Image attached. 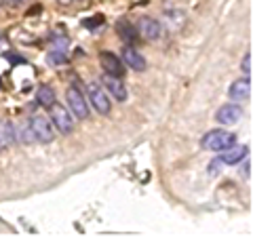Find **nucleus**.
Here are the masks:
<instances>
[{
	"mask_svg": "<svg viewBox=\"0 0 253 238\" xmlns=\"http://www.w3.org/2000/svg\"><path fill=\"white\" fill-rule=\"evenodd\" d=\"M137 32H139V38H144L148 42H154L163 36V23L154 17H141L137 23Z\"/></svg>",
	"mask_w": 253,
	"mask_h": 238,
	"instance_id": "obj_7",
	"label": "nucleus"
},
{
	"mask_svg": "<svg viewBox=\"0 0 253 238\" xmlns=\"http://www.w3.org/2000/svg\"><path fill=\"white\" fill-rule=\"evenodd\" d=\"M249 166H251V160L247 158V162H245V166L241 169V173H243V175H247V177H249Z\"/></svg>",
	"mask_w": 253,
	"mask_h": 238,
	"instance_id": "obj_21",
	"label": "nucleus"
},
{
	"mask_svg": "<svg viewBox=\"0 0 253 238\" xmlns=\"http://www.w3.org/2000/svg\"><path fill=\"white\" fill-rule=\"evenodd\" d=\"M46 61H49V66H59V63H66L68 57H66V53H63V49H55L49 53Z\"/></svg>",
	"mask_w": 253,
	"mask_h": 238,
	"instance_id": "obj_17",
	"label": "nucleus"
},
{
	"mask_svg": "<svg viewBox=\"0 0 253 238\" xmlns=\"http://www.w3.org/2000/svg\"><path fill=\"white\" fill-rule=\"evenodd\" d=\"M116 32H118V36L123 38V42L125 44H135L139 40V32L137 28L133 26L131 21H126V19H121L116 23Z\"/></svg>",
	"mask_w": 253,
	"mask_h": 238,
	"instance_id": "obj_13",
	"label": "nucleus"
},
{
	"mask_svg": "<svg viewBox=\"0 0 253 238\" xmlns=\"http://www.w3.org/2000/svg\"><path fill=\"white\" fill-rule=\"evenodd\" d=\"M57 2H59V4H63V6H68V4H72L74 0H57Z\"/></svg>",
	"mask_w": 253,
	"mask_h": 238,
	"instance_id": "obj_23",
	"label": "nucleus"
},
{
	"mask_svg": "<svg viewBox=\"0 0 253 238\" xmlns=\"http://www.w3.org/2000/svg\"><path fill=\"white\" fill-rule=\"evenodd\" d=\"M15 124L9 120V118H0V144L4 146H13L15 144Z\"/></svg>",
	"mask_w": 253,
	"mask_h": 238,
	"instance_id": "obj_14",
	"label": "nucleus"
},
{
	"mask_svg": "<svg viewBox=\"0 0 253 238\" xmlns=\"http://www.w3.org/2000/svg\"><path fill=\"white\" fill-rule=\"evenodd\" d=\"M247 156H249V148L247 146L232 144V146H228L226 150H221V152H219V160L224 164H239Z\"/></svg>",
	"mask_w": 253,
	"mask_h": 238,
	"instance_id": "obj_11",
	"label": "nucleus"
},
{
	"mask_svg": "<svg viewBox=\"0 0 253 238\" xmlns=\"http://www.w3.org/2000/svg\"><path fill=\"white\" fill-rule=\"evenodd\" d=\"M46 116L51 118L55 131L61 133V135H70L74 131V126H76V118L72 116V112H70L68 108H63L61 104H57V101L49 108V114Z\"/></svg>",
	"mask_w": 253,
	"mask_h": 238,
	"instance_id": "obj_2",
	"label": "nucleus"
},
{
	"mask_svg": "<svg viewBox=\"0 0 253 238\" xmlns=\"http://www.w3.org/2000/svg\"><path fill=\"white\" fill-rule=\"evenodd\" d=\"M232 144H236V135L230 131H224V129H213L209 133H205V137L201 139L203 150H207V152H217V154Z\"/></svg>",
	"mask_w": 253,
	"mask_h": 238,
	"instance_id": "obj_1",
	"label": "nucleus"
},
{
	"mask_svg": "<svg viewBox=\"0 0 253 238\" xmlns=\"http://www.w3.org/2000/svg\"><path fill=\"white\" fill-rule=\"evenodd\" d=\"M123 63L133 72H144L146 70V59L133 44H125L123 49Z\"/></svg>",
	"mask_w": 253,
	"mask_h": 238,
	"instance_id": "obj_10",
	"label": "nucleus"
},
{
	"mask_svg": "<svg viewBox=\"0 0 253 238\" xmlns=\"http://www.w3.org/2000/svg\"><path fill=\"white\" fill-rule=\"evenodd\" d=\"M19 2H23V0H19Z\"/></svg>",
	"mask_w": 253,
	"mask_h": 238,
	"instance_id": "obj_25",
	"label": "nucleus"
},
{
	"mask_svg": "<svg viewBox=\"0 0 253 238\" xmlns=\"http://www.w3.org/2000/svg\"><path fill=\"white\" fill-rule=\"evenodd\" d=\"M30 129L34 133V139L41 141V144H51V141L57 137V131H55V126L51 122L49 116L44 114H34L30 118Z\"/></svg>",
	"mask_w": 253,
	"mask_h": 238,
	"instance_id": "obj_4",
	"label": "nucleus"
},
{
	"mask_svg": "<svg viewBox=\"0 0 253 238\" xmlns=\"http://www.w3.org/2000/svg\"><path fill=\"white\" fill-rule=\"evenodd\" d=\"M101 82H104L106 91L112 95L116 101H126V99H129V91H126V84H125V80L121 76H112V74L104 72V76H101Z\"/></svg>",
	"mask_w": 253,
	"mask_h": 238,
	"instance_id": "obj_8",
	"label": "nucleus"
},
{
	"mask_svg": "<svg viewBox=\"0 0 253 238\" xmlns=\"http://www.w3.org/2000/svg\"><path fill=\"white\" fill-rule=\"evenodd\" d=\"M228 95H230L232 101H247L251 97V76H245L241 78V80H234L230 84V91H228Z\"/></svg>",
	"mask_w": 253,
	"mask_h": 238,
	"instance_id": "obj_12",
	"label": "nucleus"
},
{
	"mask_svg": "<svg viewBox=\"0 0 253 238\" xmlns=\"http://www.w3.org/2000/svg\"><path fill=\"white\" fill-rule=\"evenodd\" d=\"M86 97H89V104L93 106V110L99 112L101 116H108L112 112V101H110L108 93L101 89L99 82H89V86H86Z\"/></svg>",
	"mask_w": 253,
	"mask_h": 238,
	"instance_id": "obj_5",
	"label": "nucleus"
},
{
	"mask_svg": "<svg viewBox=\"0 0 253 238\" xmlns=\"http://www.w3.org/2000/svg\"><path fill=\"white\" fill-rule=\"evenodd\" d=\"M99 66L104 68V72L106 74H112V76H125L126 72V66L123 63V59H118L114 53H110V51H104V53H99Z\"/></svg>",
	"mask_w": 253,
	"mask_h": 238,
	"instance_id": "obj_9",
	"label": "nucleus"
},
{
	"mask_svg": "<svg viewBox=\"0 0 253 238\" xmlns=\"http://www.w3.org/2000/svg\"><path fill=\"white\" fill-rule=\"evenodd\" d=\"M66 104H68V110L72 112V116L76 118V120H86V118H89V114H91L89 101L84 99V95L78 86H68Z\"/></svg>",
	"mask_w": 253,
	"mask_h": 238,
	"instance_id": "obj_3",
	"label": "nucleus"
},
{
	"mask_svg": "<svg viewBox=\"0 0 253 238\" xmlns=\"http://www.w3.org/2000/svg\"><path fill=\"white\" fill-rule=\"evenodd\" d=\"M221 164H224V162H221L219 160V158H215V160H213V162H209V175H217V173L221 171Z\"/></svg>",
	"mask_w": 253,
	"mask_h": 238,
	"instance_id": "obj_20",
	"label": "nucleus"
},
{
	"mask_svg": "<svg viewBox=\"0 0 253 238\" xmlns=\"http://www.w3.org/2000/svg\"><path fill=\"white\" fill-rule=\"evenodd\" d=\"M243 118V108L236 104V101H230V104H224L217 112H215V120L221 126H232L236 122H241Z\"/></svg>",
	"mask_w": 253,
	"mask_h": 238,
	"instance_id": "obj_6",
	"label": "nucleus"
},
{
	"mask_svg": "<svg viewBox=\"0 0 253 238\" xmlns=\"http://www.w3.org/2000/svg\"><path fill=\"white\" fill-rule=\"evenodd\" d=\"M251 61H253V55H251V51H249V53L243 57V61H241V70H243L245 76H251Z\"/></svg>",
	"mask_w": 253,
	"mask_h": 238,
	"instance_id": "obj_18",
	"label": "nucleus"
},
{
	"mask_svg": "<svg viewBox=\"0 0 253 238\" xmlns=\"http://www.w3.org/2000/svg\"><path fill=\"white\" fill-rule=\"evenodd\" d=\"M36 101H38V106L49 110L55 101H57V95H55V91L51 89L49 84H42L41 89H38V93H36Z\"/></svg>",
	"mask_w": 253,
	"mask_h": 238,
	"instance_id": "obj_15",
	"label": "nucleus"
},
{
	"mask_svg": "<svg viewBox=\"0 0 253 238\" xmlns=\"http://www.w3.org/2000/svg\"><path fill=\"white\" fill-rule=\"evenodd\" d=\"M101 23H104V17H101V15H97V17H93V19H84L83 26L89 28V30H95V28H99Z\"/></svg>",
	"mask_w": 253,
	"mask_h": 238,
	"instance_id": "obj_19",
	"label": "nucleus"
},
{
	"mask_svg": "<svg viewBox=\"0 0 253 238\" xmlns=\"http://www.w3.org/2000/svg\"><path fill=\"white\" fill-rule=\"evenodd\" d=\"M0 4H9V6H17L19 0H0Z\"/></svg>",
	"mask_w": 253,
	"mask_h": 238,
	"instance_id": "obj_22",
	"label": "nucleus"
},
{
	"mask_svg": "<svg viewBox=\"0 0 253 238\" xmlns=\"http://www.w3.org/2000/svg\"><path fill=\"white\" fill-rule=\"evenodd\" d=\"M15 139L21 141V144H34V133L30 129V122H21L15 124Z\"/></svg>",
	"mask_w": 253,
	"mask_h": 238,
	"instance_id": "obj_16",
	"label": "nucleus"
},
{
	"mask_svg": "<svg viewBox=\"0 0 253 238\" xmlns=\"http://www.w3.org/2000/svg\"><path fill=\"white\" fill-rule=\"evenodd\" d=\"M0 152H2V144H0Z\"/></svg>",
	"mask_w": 253,
	"mask_h": 238,
	"instance_id": "obj_24",
	"label": "nucleus"
}]
</instances>
